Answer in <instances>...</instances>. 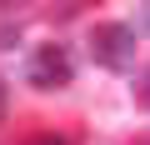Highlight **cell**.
<instances>
[{"instance_id":"obj_6","label":"cell","mask_w":150,"mask_h":145,"mask_svg":"<svg viewBox=\"0 0 150 145\" xmlns=\"http://www.w3.org/2000/svg\"><path fill=\"white\" fill-rule=\"evenodd\" d=\"M140 30H150V5H140Z\"/></svg>"},{"instance_id":"obj_2","label":"cell","mask_w":150,"mask_h":145,"mask_svg":"<svg viewBox=\"0 0 150 145\" xmlns=\"http://www.w3.org/2000/svg\"><path fill=\"white\" fill-rule=\"evenodd\" d=\"M25 80H30L35 90H65V85L75 80L70 50H65V45H40V50L30 55V65H25Z\"/></svg>"},{"instance_id":"obj_1","label":"cell","mask_w":150,"mask_h":145,"mask_svg":"<svg viewBox=\"0 0 150 145\" xmlns=\"http://www.w3.org/2000/svg\"><path fill=\"white\" fill-rule=\"evenodd\" d=\"M90 55L105 65V70H130L135 65V25L125 20H100L90 30Z\"/></svg>"},{"instance_id":"obj_4","label":"cell","mask_w":150,"mask_h":145,"mask_svg":"<svg viewBox=\"0 0 150 145\" xmlns=\"http://www.w3.org/2000/svg\"><path fill=\"white\" fill-rule=\"evenodd\" d=\"M135 100H140V105L150 110V65L140 70V80H135Z\"/></svg>"},{"instance_id":"obj_8","label":"cell","mask_w":150,"mask_h":145,"mask_svg":"<svg viewBox=\"0 0 150 145\" xmlns=\"http://www.w3.org/2000/svg\"><path fill=\"white\" fill-rule=\"evenodd\" d=\"M135 145H150V140H135Z\"/></svg>"},{"instance_id":"obj_5","label":"cell","mask_w":150,"mask_h":145,"mask_svg":"<svg viewBox=\"0 0 150 145\" xmlns=\"http://www.w3.org/2000/svg\"><path fill=\"white\" fill-rule=\"evenodd\" d=\"M25 145H70V140H65V135H30Z\"/></svg>"},{"instance_id":"obj_7","label":"cell","mask_w":150,"mask_h":145,"mask_svg":"<svg viewBox=\"0 0 150 145\" xmlns=\"http://www.w3.org/2000/svg\"><path fill=\"white\" fill-rule=\"evenodd\" d=\"M0 120H5V80H0Z\"/></svg>"},{"instance_id":"obj_3","label":"cell","mask_w":150,"mask_h":145,"mask_svg":"<svg viewBox=\"0 0 150 145\" xmlns=\"http://www.w3.org/2000/svg\"><path fill=\"white\" fill-rule=\"evenodd\" d=\"M20 45V20H0V50H15Z\"/></svg>"}]
</instances>
